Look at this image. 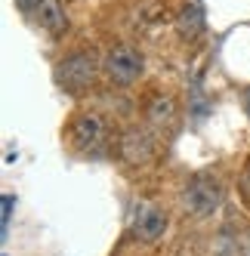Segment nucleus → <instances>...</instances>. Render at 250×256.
<instances>
[{
	"label": "nucleus",
	"mask_w": 250,
	"mask_h": 256,
	"mask_svg": "<svg viewBox=\"0 0 250 256\" xmlns=\"http://www.w3.org/2000/svg\"><path fill=\"white\" fill-rule=\"evenodd\" d=\"M241 194H244V198L250 200V170H247V173L241 176Z\"/></svg>",
	"instance_id": "nucleus-11"
},
{
	"label": "nucleus",
	"mask_w": 250,
	"mask_h": 256,
	"mask_svg": "<svg viewBox=\"0 0 250 256\" xmlns=\"http://www.w3.org/2000/svg\"><path fill=\"white\" fill-rule=\"evenodd\" d=\"M16 4H19V10H25V12H34L44 0H16Z\"/></svg>",
	"instance_id": "nucleus-10"
},
{
	"label": "nucleus",
	"mask_w": 250,
	"mask_h": 256,
	"mask_svg": "<svg viewBox=\"0 0 250 256\" xmlns=\"http://www.w3.org/2000/svg\"><path fill=\"white\" fill-rule=\"evenodd\" d=\"M105 71H108V78L114 84H133L139 74H142V52L133 50L130 44H118L108 50V56H105Z\"/></svg>",
	"instance_id": "nucleus-4"
},
{
	"label": "nucleus",
	"mask_w": 250,
	"mask_h": 256,
	"mask_svg": "<svg viewBox=\"0 0 250 256\" xmlns=\"http://www.w3.org/2000/svg\"><path fill=\"white\" fill-rule=\"evenodd\" d=\"M204 25V12H201V4L198 0H186L182 10H180V19H176V28H180L182 38H194Z\"/></svg>",
	"instance_id": "nucleus-7"
},
{
	"label": "nucleus",
	"mask_w": 250,
	"mask_h": 256,
	"mask_svg": "<svg viewBox=\"0 0 250 256\" xmlns=\"http://www.w3.org/2000/svg\"><path fill=\"white\" fill-rule=\"evenodd\" d=\"M10 216H12V194H4V232L10 228Z\"/></svg>",
	"instance_id": "nucleus-9"
},
{
	"label": "nucleus",
	"mask_w": 250,
	"mask_h": 256,
	"mask_svg": "<svg viewBox=\"0 0 250 256\" xmlns=\"http://www.w3.org/2000/svg\"><path fill=\"white\" fill-rule=\"evenodd\" d=\"M152 120H154V124H167V120H173V102L164 99V96H158V99L152 102Z\"/></svg>",
	"instance_id": "nucleus-8"
},
{
	"label": "nucleus",
	"mask_w": 250,
	"mask_h": 256,
	"mask_svg": "<svg viewBox=\"0 0 250 256\" xmlns=\"http://www.w3.org/2000/svg\"><path fill=\"white\" fill-rule=\"evenodd\" d=\"M96 68H99L96 52L93 50H78V52H71V56L62 59V65L56 68V80L62 84V90H68V93H78V90L93 84Z\"/></svg>",
	"instance_id": "nucleus-2"
},
{
	"label": "nucleus",
	"mask_w": 250,
	"mask_h": 256,
	"mask_svg": "<svg viewBox=\"0 0 250 256\" xmlns=\"http://www.w3.org/2000/svg\"><path fill=\"white\" fill-rule=\"evenodd\" d=\"M105 139H108V124L96 112H86L71 124V145L84 154H96L105 145Z\"/></svg>",
	"instance_id": "nucleus-3"
},
{
	"label": "nucleus",
	"mask_w": 250,
	"mask_h": 256,
	"mask_svg": "<svg viewBox=\"0 0 250 256\" xmlns=\"http://www.w3.org/2000/svg\"><path fill=\"white\" fill-rule=\"evenodd\" d=\"M34 19H38V25H40L44 31H50V34H59V31H65V25H68L65 10H62L59 0H44V4L34 10Z\"/></svg>",
	"instance_id": "nucleus-6"
},
{
	"label": "nucleus",
	"mask_w": 250,
	"mask_h": 256,
	"mask_svg": "<svg viewBox=\"0 0 250 256\" xmlns=\"http://www.w3.org/2000/svg\"><path fill=\"white\" fill-rule=\"evenodd\" d=\"M244 102H247V112H250V90H247V96H244Z\"/></svg>",
	"instance_id": "nucleus-12"
},
{
	"label": "nucleus",
	"mask_w": 250,
	"mask_h": 256,
	"mask_svg": "<svg viewBox=\"0 0 250 256\" xmlns=\"http://www.w3.org/2000/svg\"><path fill=\"white\" fill-rule=\"evenodd\" d=\"M164 232H167V213L158 204H148V200L136 204V210H133V234L139 241L154 244Z\"/></svg>",
	"instance_id": "nucleus-5"
},
{
	"label": "nucleus",
	"mask_w": 250,
	"mask_h": 256,
	"mask_svg": "<svg viewBox=\"0 0 250 256\" xmlns=\"http://www.w3.org/2000/svg\"><path fill=\"white\" fill-rule=\"evenodd\" d=\"M182 204H186V213L198 216V219L216 213L220 204H222V186H220V179L213 176V173H194L186 182Z\"/></svg>",
	"instance_id": "nucleus-1"
}]
</instances>
